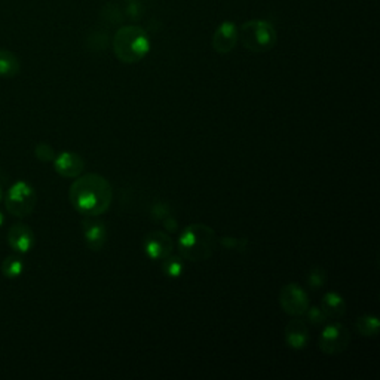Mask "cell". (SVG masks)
Segmentation results:
<instances>
[{
  "instance_id": "6da1fadb",
  "label": "cell",
  "mask_w": 380,
  "mask_h": 380,
  "mask_svg": "<svg viewBox=\"0 0 380 380\" xmlns=\"http://www.w3.org/2000/svg\"><path fill=\"white\" fill-rule=\"evenodd\" d=\"M69 199L71 206L85 217H98L112 205L113 189L100 174H80L71 183Z\"/></svg>"
},
{
  "instance_id": "7a4b0ae2",
  "label": "cell",
  "mask_w": 380,
  "mask_h": 380,
  "mask_svg": "<svg viewBox=\"0 0 380 380\" xmlns=\"http://www.w3.org/2000/svg\"><path fill=\"white\" fill-rule=\"evenodd\" d=\"M217 245L216 232L206 225H190L181 230L178 251L183 260L204 262L213 255Z\"/></svg>"
},
{
  "instance_id": "3957f363",
  "label": "cell",
  "mask_w": 380,
  "mask_h": 380,
  "mask_svg": "<svg viewBox=\"0 0 380 380\" xmlns=\"http://www.w3.org/2000/svg\"><path fill=\"white\" fill-rule=\"evenodd\" d=\"M112 45L116 58L125 64L139 63L150 51L149 36L139 26L120 27Z\"/></svg>"
},
{
  "instance_id": "277c9868",
  "label": "cell",
  "mask_w": 380,
  "mask_h": 380,
  "mask_svg": "<svg viewBox=\"0 0 380 380\" xmlns=\"http://www.w3.org/2000/svg\"><path fill=\"white\" fill-rule=\"evenodd\" d=\"M239 41L248 51L260 54L275 46L276 31L271 22L263 20H251L241 26Z\"/></svg>"
},
{
  "instance_id": "5b68a950",
  "label": "cell",
  "mask_w": 380,
  "mask_h": 380,
  "mask_svg": "<svg viewBox=\"0 0 380 380\" xmlns=\"http://www.w3.org/2000/svg\"><path fill=\"white\" fill-rule=\"evenodd\" d=\"M6 211L18 218H26L34 211L38 204V195L27 181H17L3 196Z\"/></svg>"
},
{
  "instance_id": "8992f818",
  "label": "cell",
  "mask_w": 380,
  "mask_h": 380,
  "mask_svg": "<svg viewBox=\"0 0 380 380\" xmlns=\"http://www.w3.org/2000/svg\"><path fill=\"white\" fill-rule=\"evenodd\" d=\"M351 343L349 330L340 323H333L324 327L320 336V349L325 355H339L345 352Z\"/></svg>"
},
{
  "instance_id": "52a82bcc",
  "label": "cell",
  "mask_w": 380,
  "mask_h": 380,
  "mask_svg": "<svg viewBox=\"0 0 380 380\" xmlns=\"http://www.w3.org/2000/svg\"><path fill=\"white\" fill-rule=\"evenodd\" d=\"M279 304L286 314L302 316L309 308L308 293L296 284H287L279 293Z\"/></svg>"
},
{
  "instance_id": "ba28073f",
  "label": "cell",
  "mask_w": 380,
  "mask_h": 380,
  "mask_svg": "<svg viewBox=\"0 0 380 380\" xmlns=\"http://www.w3.org/2000/svg\"><path fill=\"white\" fill-rule=\"evenodd\" d=\"M143 248H144L146 255L149 257L150 260L162 262L168 255L173 254L174 244H173V239H171L169 235H167L165 232L155 230V232H150V234L144 238Z\"/></svg>"
},
{
  "instance_id": "9c48e42d",
  "label": "cell",
  "mask_w": 380,
  "mask_h": 380,
  "mask_svg": "<svg viewBox=\"0 0 380 380\" xmlns=\"http://www.w3.org/2000/svg\"><path fill=\"white\" fill-rule=\"evenodd\" d=\"M239 41V30L235 22L225 21L220 24L213 34V48L217 54H229L234 51Z\"/></svg>"
},
{
  "instance_id": "30bf717a",
  "label": "cell",
  "mask_w": 380,
  "mask_h": 380,
  "mask_svg": "<svg viewBox=\"0 0 380 380\" xmlns=\"http://www.w3.org/2000/svg\"><path fill=\"white\" fill-rule=\"evenodd\" d=\"M6 241L12 250L17 251L18 254H26L34 247L36 238L34 232L29 225L15 223L9 227Z\"/></svg>"
},
{
  "instance_id": "8fae6325",
  "label": "cell",
  "mask_w": 380,
  "mask_h": 380,
  "mask_svg": "<svg viewBox=\"0 0 380 380\" xmlns=\"http://www.w3.org/2000/svg\"><path fill=\"white\" fill-rule=\"evenodd\" d=\"M82 232L85 242L92 251H100L107 242V229L101 220L95 217H85L82 222Z\"/></svg>"
},
{
  "instance_id": "7c38bea8",
  "label": "cell",
  "mask_w": 380,
  "mask_h": 380,
  "mask_svg": "<svg viewBox=\"0 0 380 380\" xmlns=\"http://www.w3.org/2000/svg\"><path fill=\"white\" fill-rule=\"evenodd\" d=\"M54 169L61 177L66 178H76L85 169L83 157L75 152H63L55 156L54 159Z\"/></svg>"
},
{
  "instance_id": "4fadbf2b",
  "label": "cell",
  "mask_w": 380,
  "mask_h": 380,
  "mask_svg": "<svg viewBox=\"0 0 380 380\" xmlns=\"http://www.w3.org/2000/svg\"><path fill=\"white\" fill-rule=\"evenodd\" d=\"M286 342L293 349H303L309 342V328L303 320H291L286 325Z\"/></svg>"
},
{
  "instance_id": "5bb4252c",
  "label": "cell",
  "mask_w": 380,
  "mask_h": 380,
  "mask_svg": "<svg viewBox=\"0 0 380 380\" xmlns=\"http://www.w3.org/2000/svg\"><path fill=\"white\" fill-rule=\"evenodd\" d=\"M321 309L325 314V316L328 318H342L346 312V303L345 299H343L339 293H327L325 296L321 300Z\"/></svg>"
},
{
  "instance_id": "9a60e30c",
  "label": "cell",
  "mask_w": 380,
  "mask_h": 380,
  "mask_svg": "<svg viewBox=\"0 0 380 380\" xmlns=\"http://www.w3.org/2000/svg\"><path fill=\"white\" fill-rule=\"evenodd\" d=\"M21 70V63L18 57L6 51V49H0V76L2 78H14Z\"/></svg>"
},
{
  "instance_id": "2e32d148",
  "label": "cell",
  "mask_w": 380,
  "mask_h": 380,
  "mask_svg": "<svg viewBox=\"0 0 380 380\" xmlns=\"http://www.w3.org/2000/svg\"><path fill=\"white\" fill-rule=\"evenodd\" d=\"M0 269H2V274L5 278L15 279L21 276L24 272V260L20 255H8L3 259Z\"/></svg>"
},
{
  "instance_id": "e0dca14e",
  "label": "cell",
  "mask_w": 380,
  "mask_h": 380,
  "mask_svg": "<svg viewBox=\"0 0 380 380\" xmlns=\"http://www.w3.org/2000/svg\"><path fill=\"white\" fill-rule=\"evenodd\" d=\"M355 328L358 330V333L361 336H365V337L377 336V333H379V320L376 316H372V315H363L357 320Z\"/></svg>"
},
{
  "instance_id": "ac0fdd59",
  "label": "cell",
  "mask_w": 380,
  "mask_h": 380,
  "mask_svg": "<svg viewBox=\"0 0 380 380\" xmlns=\"http://www.w3.org/2000/svg\"><path fill=\"white\" fill-rule=\"evenodd\" d=\"M183 257L181 255H168L167 259L162 260V272L169 278H178L183 274Z\"/></svg>"
},
{
  "instance_id": "d6986e66",
  "label": "cell",
  "mask_w": 380,
  "mask_h": 380,
  "mask_svg": "<svg viewBox=\"0 0 380 380\" xmlns=\"http://www.w3.org/2000/svg\"><path fill=\"white\" fill-rule=\"evenodd\" d=\"M325 281H327V274L323 267L316 266V267L311 269V272L308 275V284H309L311 290H314V291L320 290L321 287H324Z\"/></svg>"
},
{
  "instance_id": "ffe728a7",
  "label": "cell",
  "mask_w": 380,
  "mask_h": 380,
  "mask_svg": "<svg viewBox=\"0 0 380 380\" xmlns=\"http://www.w3.org/2000/svg\"><path fill=\"white\" fill-rule=\"evenodd\" d=\"M34 156L39 159L41 162H52L57 153L54 150V147L51 144H48V143H39L38 146L34 147Z\"/></svg>"
},
{
  "instance_id": "44dd1931",
  "label": "cell",
  "mask_w": 380,
  "mask_h": 380,
  "mask_svg": "<svg viewBox=\"0 0 380 380\" xmlns=\"http://www.w3.org/2000/svg\"><path fill=\"white\" fill-rule=\"evenodd\" d=\"M304 315L308 316V321H309L311 324L316 325V327L325 324V321L328 320V318L325 316V314L323 312V309H321V308H318V306H312V308L309 306L308 311L304 312Z\"/></svg>"
},
{
  "instance_id": "7402d4cb",
  "label": "cell",
  "mask_w": 380,
  "mask_h": 380,
  "mask_svg": "<svg viewBox=\"0 0 380 380\" xmlns=\"http://www.w3.org/2000/svg\"><path fill=\"white\" fill-rule=\"evenodd\" d=\"M152 214L156 220H164L169 216V208L165 204H156L152 210Z\"/></svg>"
},
{
  "instance_id": "603a6c76",
  "label": "cell",
  "mask_w": 380,
  "mask_h": 380,
  "mask_svg": "<svg viewBox=\"0 0 380 380\" xmlns=\"http://www.w3.org/2000/svg\"><path fill=\"white\" fill-rule=\"evenodd\" d=\"M162 223H164L165 229L168 232H171V234H173V232H177V222H176V218L171 214L162 220Z\"/></svg>"
},
{
  "instance_id": "cb8c5ba5",
  "label": "cell",
  "mask_w": 380,
  "mask_h": 380,
  "mask_svg": "<svg viewBox=\"0 0 380 380\" xmlns=\"http://www.w3.org/2000/svg\"><path fill=\"white\" fill-rule=\"evenodd\" d=\"M3 223H5V216H3L2 211H0V227L3 226Z\"/></svg>"
},
{
  "instance_id": "d4e9b609",
  "label": "cell",
  "mask_w": 380,
  "mask_h": 380,
  "mask_svg": "<svg viewBox=\"0 0 380 380\" xmlns=\"http://www.w3.org/2000/svg\"><path fill=\"white\" fill-rule=\"evenodd\" d=\"M3 196H5V193H3V189H2V186H0V202H2V201H3Z\"/></svg>"
}]
</instances>
